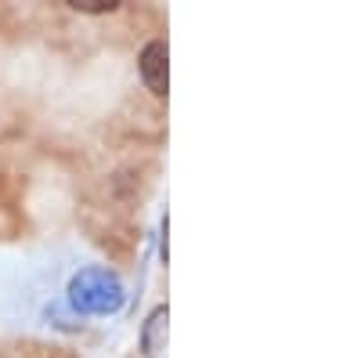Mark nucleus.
Returning <instances> with one entry per match:
<instances>
[{"instance_id":"f257e3e1","label":"nucleus","mask_w":361,"mask_h":358,"mask_svg":"<svg viewBox=\"0 0 361 358\" xmlns=\"http://www.w3.org/2000/svg\"><path fill=\"white\" fill-rule=\"evenodd\" d=\"M69 304L80 315H109L123 304V282L109 268H83L69 282Z\"/></svg>"},{"instance_id":"f03ea898","label":"nucleus","mask_w":361,"mask_h":358,"mask_svg":"<svg viewBox=\"0 0 361 358\" xmlns=\"http://www.w3.org/2000/svg\"><path fill=\"white\" fill-rule=\"evenodd\" d=\"M137 73L141 83L152 91L156 98L166 95V40H148L137 54Z\"/></svg>"},{"instance_id":"7ed1b4c3","label":"nucleus","mask_w":361,"mask_h":358,"mask_svg":"<svg viewBox=\"0 0 361 358\" xmlns=\"http://www.w3.org/2000/svg\"><path fill=\"white\" fill-rule=\"evenodd\" d=\"M166 322H170V311L166 308H156L148 315L145 330H141V351L145 358H166Z\"/></svg>"},{"instance_id":"20e7f679","label":"nucleus","mask_w":361,"mask_h":358,"mask_svg":"<svg viewBox=\"0 0 361 358\" xmlns=\"http://www.w3.org/2000/svg\"><path fill=\"white\" fill-rule=\"evenodd\" d=\"M69 8L80 15H112L119 4H112V0H69Z\"/></svg>"}]
</instances>
